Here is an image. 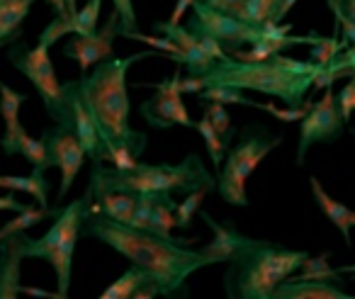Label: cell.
Wrapping results in <instances>:
<instances>
[{
	"label": "cell",
	"instance_id": "49",
	"mask_svg": "<svg viewBox=\"0 0 355 299\" xmlns=\"http://www.w3.org/2000/svg\"><path fill=\"white\" fill-rule=\"evenodd\" d=\"M326 3H329V8H331V10H334V6H336V0H326Z\"/></svg>",
	"mask_w": 355,
	"mask_h": 299
},
{
	"label": "cell",
	"instance_id": "44",
	"mask_svg": "<svg viewBox=\"0 0 355 299\" xmlns=\"http://www.w3.org/2000/svg\"><path fill=\"white\" fill-rule=\"evenodd\" d=\"M297 0H282L280 3V8H277V12H275V17H272V22H280L282 17H287V12L292 10V6H295Z\"/></svg>",
	"mask_w": 355,
	"mask_h": 299
},
{
	"label": "cell",
	"instance_id": "33",
	"mask_svg": "<svg viewBox=\"0 0 355 299\" xmlns=\"http://www.w3.org/2000/svg\"><path fill=\"white\" fill-rule=\"evenodd\" d=\"M205 114L209 117L212 127L222 134L224 144H227V146H232V139H234V134H236V129L232 127V119H229L227 108H224L222 103H207V105H205Z\"/></svg>",
	"mask_w": 355,
	"mask_h": 299
},
{
	"label": "cell",
	"instance_id": "55",
	"mask_svg": "<svg viewBox=\"0 0 355 299\" xmlns=\"http://www.w3.org/2000/svg\"><path fill=\"white\" fill-rule=\"evenodd\" d=\"M0 46H3V44H0Z\"/></svg>",
	"mask_w": 355,
	"mask_h": 299
},
{
	"label": "cell",
	"instance_id": "26",
	"mask_svg": "<svg viewBox=\"0 0 355 299\" xmlns=\"http://www.w3.org/2000/svg\"><path fill=\"white\" fill-rule=\"evenodd\" d=\"M202 103H222V105H246V108L261 110V103L246 98L241 88H234V85H207L202 93L198 95Z\"/></svg>",
	"mask_w": 355,
	"mask_h": 299
},
{
	"label": "cell",
	"instance_id": "51",
	"mask_svg": "<svg viewBox=\"0 0 355 299\" xmlns=\"http://www.w3.org/2000/svg\"><path fill=\"white\" fill-rule=\"evenodd\" d=\"M275 3H277V8H280V3H282V0H275ZM277 12V10H275Z\"/></svg>",
	"mask_w": 355,
	"mask_h": 299
},
{
	"label": "cell",
	"instance_id": "30",
	"mask_svg": "<svg viewBox=\"0 0 355 299\" xmlns=\"http://www.w3.org/2000/svg\"><path fill=\"white\" fill-rule=\"evenodd\" d=\"M100 10H103V0H88L76 15H71L73 35H93V32H98Z\"/></svg>",
	"mask_w": 355,
	"mask_h": 299
},
{
	"label": "cell",
	"instance_id": "8",
	"mask_svg": "<svg viewBox=\"0 0 355 299\" xmlns=\"http://www.w3.org/2000/svg\"><path fill=\"white\" fill-rule=\"evenodd\" d=\"M8 59H10V64L15 66L22 76L30 78V83L35 85L42 103H44L46 112L59 124L61 114H64L66 93H64V83H59V78H56L54 64H51V59H49V46L40 42L35 49H30L25 42L17 40L8 46Z\"/></svg>",
	"mask_w": 355,
	"mask_h": 299
},
{
	"label": "cell",
	"instance_id": "35",
	"mask_svg": "<svg viewBox=\"0 0 355 299\" xmlns=\"http://www.w3.org/2000/svg\"><path fill=\"white\" fill-rule=\"evenodd\" d=\"M114 10L119 12V37L127 32L137 30V10H134V0H112Z\"/></svg>",
	"mask_w": 355,
	"mask_h": 299
},
{
	"label": "cell",
	"instance_id": "42",
	"mask_svg": "<svg viewBox=\"0 0 355 299\" xmlns=\"http://www.w3.org/2000/svg\"><path fill=\"white\" fill-rule=\"evenodd\" d=\"M30 205H22V202L15 200V192H8V195H0V212H22Z\"/></svg>",
	"mask_w": 355,
	"mask_h": 299
},
{
	"label": "cell",
	"instance_id": "1",
	"mask_svg": "<svg viewBox=\"0 0 355 299\" xmlns=\"http://www.w3.org/2000/svg\"><path fill=\"white\" fill-rule=\"evenodd\" d=\"M80 236L103 241L105 246L117 250L122 258L156 280L163 289V297H185V280L202 268H209L205 255L185 244L153 236L144 229L119 224L103 214H85Z\"/></svg>",
	"mask_w": 355,
	"mask_h": 299
},
{
	"label": "cell",
	"instance_id": "48",
	"mask_svg": "<svg viewBox=\"0 0 355 299\" xmlns=\"http://www.w3.org/2000/svg\"><path fill=\"white\" fill-rule=\"evenodd\" d=\"M336 270H338L340 275H343V273H350V275H355V265H343V268H336Z\"/></svg>",
	"mask_w": 355,
	"mask_h": 299
},
{
	"label": "cell",
	"instance_id": "9",
	"mask_svg": "<svg viewBox=\"0 0 355 299\" xmlns=\"http://www.w3.org/2000/svg\"><path fill=\"white\" fill-rule=\"evenodd\" d=\"M188 30L195 37H212L232 54L234 49H241L243 44H253L261 40V27H253L239 17L222 12L217 8H209L207 3H193V17L188 22Z\"/></svg>",
	"mask_w": 355,
	"mask_h": 299
},
{
	"label": "cell",
	"instance_id": "27",
	"mask_svg": "<svg viewBox=\"0 0 355 299\" xmlns=\"http://www.w3.org/2000/svg\"><path fill=\"white\" fill-rule=\"evenodd\" d=\"M146 277L148 275L144 273V270H139L137 265H132L122 277L114 280L105 292H100V299H132L134 292L139 289V284H141Z\"/></svg>",
	"mask_w": 355,
	"mask_h": 299
},
{
	"label": "cell",
	"instance_id": "12",
	"mask_svg": "<svg viewBox=\"0 0 355 299\" xmlns=\"http://www.w3.org/2000/svg\"><path fill=\"white\" fill-rule=\"evenodd\" d=\"M42 139H44V144H46L51 168H59L61 171V185H59V205H61V200H64L71 192V187H73L76 178H78L80 168H83L85 158H88V153H85L83 144L78 142V137L71 134L69 129L59 127V124H56V127H46L44 132H42Z\"/></svg>",
	"mask_w": 355,
	"mask_h": 299
},
{
	"label": "cell",
	"instance_id": "23",
	"mask_svg": "<svg viewBox=\"0 0 355 299\" xmlns=\"http://www.w3.org/2000/svg\"><path fill=\"white\" fill-rule=\"evenodd\" d=\"M292 277H295V280H321V282L343 284V275L329 265V253L306 255L304 263L300 265V270H297Z\"/></svg>",
	"mask_w": 355,
	"mask_h": 299
},
{
	"label": "cell",
	"instance_id": "38",
	"mask_svg": "<svg viewBox=\"0 0 355 299\" xmlns=\"http://www.w3.org/2000/svg\"><path fill=\"white\" fill-rule=\"evenodd\" d=\"M336 100H338L340 114H343L345 124H348L350 117H353V110H355V74H353V78L345 83V88L336 95Z\"/></svg>",
	"mask_w": 355,
	"mask_h": 299
},
{
	"label": "cell",
	"instance_id": "54",
	"mask_svg": "<svg viewBox=\"0 0 355 299\" xmlns=\"http://www.w3.org/2000/svg\"><path fill=\"white\" fill-rule=\"evenodd\" d=\"M353 277H355V275H353Z\"/></svg>",
	"mask_w": 355,
	"mask_h": 299
},
{
	"label": "cell",
	"instance_id": "14",
	"mask_svg": "<svg viewBox=\"0 0 355 299\" xmlns=\"http://www.w3.org/2000/svg\"><path fill=\"white\" fill-rule=\"evenodd\" d=\"M200 216L207 221V226L212 229V234H214L212 244H207V246H202V248H200V253L205 255L207 265L229 263V260H232L234 255L243 248V246H248L253 241L251 236H243L241 231L236 229V224H234V221H224V224H219V221H214L207 212H200Z\"/></svg>",
	"mask_w": 355,
	"mask_h": 299
},
{
	"label": "cell",
	"instance_id": "52",
	"mask_svg": "<svg viewBox=\"0 0 355 299\" xmlns=\"http://www.w3.org/2000/svg\"><path fill=\"white\" fill-rule=\"evenodd\" d=\"M350 134H353V137H355V127H353V129H350Z\"/></svg>",
	"mask_w": 355,
	"mask_h": 299
},
{
	"label": "cell",
	"instance_id": "18",
	"mask_svg": "<svg viewBox=\"0 0 355 299\" xmlns=\"http://www.w3.org/2000/svg\"><path fill=\"white\" fill-rule=\"evenodd\" d=\"M137 200H139V192H127V190L105 192V195L93 197V200H85V214H103L107 219L119 221V224H129L134 214V207H137Z\"/></svg>",
	"mask_w": 355,
	"mask_h": 299
},
{
	"label": "cell",
	"instance_id": "6",
	"mask_svg": "<svg viewBox=\"0 0 355 299\" xmlns=\"http://www.w3.org/2000/svg\"><path fill=\"white\" fill-rule=\"evenodd\" d=\"M85 216V200L71 202L69 207L59 210V214L54 216V224L46 231L42 239H30L22 231V255L25 258H42L54 268L56 273V294L59 299L69 297L71 289V273H73V250L76 241L80 236V226H83Z\"/></svg>",
	"mask_w": 355,
	"mask_h": 299
},
{
	"label": "cell",
	"instance_id": "28",
	"mask_svg": "<svg viewBox=\"0 0 355 299\" xmlns=\"http://www.w3.org/2000/svg\"><path fill=\"white\" fill-rule=\"evenodd\" d=\"M195 129H198V134L205 139V144H207L212 166L219 171V168H222V163H224V156H227V148H229L227 144H224L222 134L212 127V122H209L207 114H202V119H200V122H195Z\"/></svg>",
	"mask_w": 355,
	"mask_h": 299
},
{
	"label": "cell",
	"instance_id": "36",
	"mask_svg": "<svg viewBox=\"0 0 355 299\" xmlns=\"http://www.w3.org/2000/svg\"><path fill=\"white\" fill-rule=\"evenodd\" d=\"M309 108H311V103H304V105H300V108H287V110L275 108L272 103H261V110L270 112L272 117L280 119V122H302L304 114L309 112Z\"/></svg>",
	"mask_w": 355,
	"mask_h": 299
},
{
	"label": "cell",
	"instance_id": "13",
	"mask_svg": "<svg viewBox=\"0 0 355 299\" xmlns=\"http://www.w3.org/2000/svg\"><path fill=\"white\" fill-rule=\"evenodd\" d=\"M114 37H119V12L112 8L107 22L100 27L93 35H73L64 46V56L78 61L80 74H88L95 64L105 59H112V42Z\"/></svg>",
	"mask_w": 355,
	"mask_h": 299
},
{
	"label": "cell",
	"instance_id": "53",
	"mask_svg": "<svg viewBox=\"0 0 355 299\" xmlns=\"http://www.w3.org/2000/svg\"><path fill=\"white\" fill-rule=\"evenodd\" d=\"M195 3H200V0H195Z\"/></svg>",
	"mask_w": 355,
	"mask_h": 299
},
{
	"label": "cell",
	"instance_id": "31",
	"mask_svg": "<svg viewBox=\"0 0 355 299\" xmlns=\"http://www.w3.org/2000/svg\"><path fill=\"white\" fill-rule=\"evenodd\" d=\"M348 44V40L340 42L338 37H321L316 44H311V61H314L319 69H326V66H331L336 59L340 56V49Z\"/></svg>",
	"mask_w": 355,
	"mask_h": 299
},
{
	"label": "cell",
	"instance_id": "10",
	"mask_svg": "<svg viewBox=\"0 0 355 299\" xmlns=\"http://www.w3.org/2000/svg\"><path fill=\"white\" fill-rule=\"evenodd\" d=\"M345 119L340 114L338 100L334 95V88H326L321 100H316L304 114L300 127V144H297V166H304L306 151L314 144H334L343 137Z\"/></svg>",
	"mask_w": 355,
	"mask_h": 299
},
{
	"label": "cell",
	"instance_id": "16",
	"mask_svg": "<svg viewBox=\"0 0 355 299\" xmlns=\"http://www.w3.org/2000/svg\"><path fill=\"white\" fill-rule=\"evenodd\" d=\"M22 241L20 234L0 241V299L20 297V263H22Z\"/></svg>",
	"mask_w": 355,
	"mask_h": 299
},
{
	"label": "cell",
	"instance_id": "45",
	"mask_svg": "<svg viewBox=\"0 0 355 299\" xmlns=\"http://www.w3.org/2000/svg\"><path fill=\"white\" fill-rule=\"evenodd\" d=\"M20 294H32V297H51V299H59L56 292H46V289H37V287H22Z\"/></svg>",
	"mask_w": 355,
	"mask_h": 299
},
{
	"label": "cell",
	"instance_id": "11",
	"mask_svg": "<svg viewBox=\"0 0 355 299\" xmlns=\"http://www.w3.org/2000/svg\"><path fill=\"white\" fill-rule=\"evenodd\" d=\"M180 71L171 76L163 83H146L148 88L156 90L153 98H148L146 103H141V117L146 119L148 127L153 129H171V127H193L195 122L190 119L188 108L183 103V90H180Z\"/></svg>",
	"mask_w": 355,
	"mask_h": 299
},
{
	"label": "cell",
	"instance_id": "3",
	"mask_svg": "<svg viewBox=\"0 0 355 299\" xmlns=\"http://www.w3.org/2000/svg\"><path fill=\"white\" fill-rule=\"evenodd\" d=\"M153 56V51H139L129 56H112L100 64L90 74L78 78V93L83 105L88 108L95 127H98L103 142H141L146 134L134 132L129 124V90H127V71L137 61Z\"/></svg>",
	"mask_w": 355,
	"mask_h": 299
},
{
	"label": "cell",
	"instance_id": "25",
	"mask_svg": "<svg viewBox=\"0 0 355 299\" xmlns=\"http://www.w3.org/2000/svg\"><path fill=\"white\" fill-rule=\"evenodd\" d=\"M27 95L12 90L10 85H6L0 80V117L6 119V132H15L22 127L20 122V108L25 105Z\"/></svg>",
	"mask_w": 355,
	"mask_h": 299
},
{
	"label": "cell",
	"instance_id": "20",
	"mask_svg": "<svg viewBox=\"0 0 355 299\" xmlns=\"http://www.w3.org/2000/svg\"><path fill=\"white\" fill-rule=\"evenodd\" d=\"M175 210H178V202L171 197V192H158L156 195V205H153L151 212V219H148L146 231L153 236H161V239L168 241H178V244H193L190 239H180V236H173V226H175Z\"/></svg>",
	"mask_w": 355,
	"mask_h": 299
},
{
	"label": "cell",
	"instance_id": "41",
	"mask_svg": "<svg viewBox=\"0 0 355 299\" xmlns=\"http://www.w3.org/2000/svg\"><path fill=\"white\" fill-rule=\"evenodd\" d=\"M202 3H207L209 8H217V10L234 15V12H236L239 8H241L243 3H246V0H202Z\"/></svg>",
	"mask_w": 355,
	"mask_h": 299
},
{
	"label": "cell",
	"instance_id": "21",
	"mask_svg": "<svg viewBox=\"0 0 355 299\" xmlns=\"http://www.w3.org/2000/svg\"><path fill=\"white\" fill-rule=\"evenodd\" d=\"M35 0H0V44H12L22 37V22Z\"/></svg>",
	"mask_w": 355,
	"mask_h": 299
},
{
	"label": "cell",
	"instance_id": "24",
	"mask_svg": "<svg viewBox=\"0 0 355 299\" xmlns=\"http://www.w3.org/2000/svg\"><path fill=\"white\" fill-rule=\"evenodd\" d=\"M59 214V207H27V210L17 212V216L12 221H8L6 226H0V241L8 239V236H15V234H22V231L32 229V226H37L40 221L49 219V216H56Z\"/></svg>",
	"mask_w": 355,
	"mask_h": 299
},
{
	"label": "cell",
	"instance_id": "34",
	"mask_svg": "<svg viewBox=\"0 0 355 299\" xmlns=\"http://www.w3.org/2000/svg\"><path fill=\"white\" fill-rule=\"evenodd\" d=\"M156 195L158 192H139V200H137V207H134V214H132L129 226L146 231L148 219H151V212H153V205H156Z\"/></svg>",
	"mask_w": 355,
	"mask_h": 299
},
{
	"label": "cell",
	"instance_id": "5",
	"mask_svg": "<svg viewBox=\"0 0 355 299\" xmlns=\"http://www.w3.org/2000/svg\"><path fill=\"white\" fill-rule=\"evenodd\" d=\"M306 250H290L280 244L253 239L243 246L224 273V289L229 299H272L280 282L300 270Z\"/></svg>",
	"mask_w": 355,
	"mask_h": 299
},
{
	"label": "cell",
	"instance_id": "37",
	"mask_svg": "<svg viewBox=\"0 0 355 299\" xmlns=\"http://www.w3.org/2000/svg\"><path fill=\"white\" fill-rule=\"evenodd\" d=\"M66 35H73V30H71V17H61V15H56L54 17V22H51L49 27H46L44 32H42V37H40V42L42 44H46L51 49V44H54L59 37H66Z\"/></svg>",
	"mask_w": 355,
	"mask_h": 299
},
{
	"label": "cell",
	"instance_id": "22",
	"mask_svg": "<svg viewBox=\"0 0 355 299\" xmlns=\"http://www.w3.org/2000/svg\"><path fill=\"white\" fill-rule=\"evenodd\" d=\"M44 173L42 168H32L30 176H0V190L30 192L40 207H49V180Z\"/></svg>",
	"mask_w": 355,
	"mask_h": 299
},
{
	"label": "cell",
	"instance_id": "17",
	"mask_svg": "<svg viewBox=\"0 0 355 299\" xmlns=\"http://www.w3.org/2000/svg\"><path fill=\"white\" fill-rule=\"evenodd\" d=\"M272 299H350L348 292L340 289L336 282H321V280H295L287 277L272 292Z\"/></svg>",
	"mask_w": 355,
	"mask_h": 299
},
{
	"label": "cell",
	"instance_id": "43",
	"mask_svg": "<svg viewBox=\"0 0 355 299\" xmlns=\"http://www.w3.org/2000/svg\"><path fill=\"white\" fill-rule=\"evenodd\" d=\"M193 3H195V0H178L175 8H173V12H171V20H168V22L178 25V22H180V17L185 15V10H188V8H193Z\"/></svg>",
	"mask_w": 355,
	"mask_h": 299
},
{
	"label": "cell",
	"instance_id": "40",
	"mask_svg": "<svg viewBox=\"0 0 355 299\" xmlns=\"http://www.w3.org/2000/svg\"><path fill=\"white\" fill-rule=\"evenodd\" d=\"M292 32V25H280V22H263L261 25V40H282Z\"/></svg>",
	"mask_w": 355,
	"mask_h": 299
},
{
	"label": "cell",
	"instance_id": "29",
	"mask_svg": "<svg viewBox=\"0 0 355 299\" xmlns=\"http://www.w3.org/2000/svg\"><path fill=\"white\" fill-rule=\"evenodd\" d=\"M275 10H277L275 0H246V3L234 12V17H239V20L248 22V25H253V27H261L263 22L275 17Z\"/></svg>",
	"mask_w": 355,
	"mask_h": 299
},
{
	"label": "cell",
	"instance_id": "50",
	"mask_svg": "<svg viewBox=\"0 0 355 299\" xmlns=\"http://www.w3.org/2000/svg\"><path fill=\"white\" fill-rule=\"evenodd\" d=\"M350 224H353V226H355V212H353V219H350Z\"/></svg>",
	"mask_w": 355,
	"mask_h": 299
},
{
	"label": "cell",
	"instance_id": "15",
	"mask_svg": "<svg viewBox=\"0 0 355 299\" xmlns=\"http://www.w3.org/2000/svg\"><path fill=\"white\" fill-rule=\"evenodd\" d=\"M153 32L168 37V40H173L180 46V51H183V66L188 69L190 76H205L214 66V59H209L205 54L198 37L188 27L180 25V22L178 25H173V22H153Z\"/></svg>",
	"mask_w": 355,
	"mask_h": 299
},
{
	"label": "cell",
	"instance_id": "4",
	"mask_svg": "<svg viewBox=\"0 0 355 299\" xmlns=\"http://www.w3.org/2000/svg\"><path fill=\"white\" fill-rule=\"evenodd\" d=\"M214 192L217 190V178L207 171L200 153H188L178 166L171 163H141L139 161L132 171H117L105 163H93L90 171V182L85 190V200H93L105 192H193V190Z\"/></svg>",
	"mask_w": 355,
	"mask_h": 299
},
{
	"label": "cell",
	"instance_id": "32",
	"mask_svg": "<svg viewBox=\"0 0 355 299\" xmlns=\"http://www.w3.org/2000/svg\"><path fill=\"white\" fill-rule=\"evenodd\" d=\"M207 195H209V190H205V187L188 192V197H185V200L180 202V205H178V210H175V226H178V229H190L195 214L200 212V207H202V202H205V197H207Z\"/></svg>",
	"mask_w": 355,
	"mask_h": 299
},
{
	"label": "cell",
	"instance_id": "47",
	"mask_svg": "<svg viewBox=\"0 0 355 299\" xmlns=\"http://www.w3.org/2000/svg\"><path fill=\"white\" fill-rule=\"evenodd\" d=\"M66 6H69L71 15H76V12H78V0H66Z\"/></svg>",
	"mask_w": 355,
	"mask_h": 299
},
{
	"label": "cell",
	"instance_id": "2",
	"mask_svg": "<svg viewBox=\"0 0 355 299\" xmlns=\"http://www.w3.org/2000/svg\"><path fill=\"white\" fill-rule=\"evenodd\" d=\"M319 71L321 69L314 61H295L280 54L268 61H236L229 56L224 61H214V66L202 76V80L205 88L234 85L241 90L270 95L285 103L287 108H300L306 103V93L314 85Z\"/></svg>",
	"mask_w": 355,
	"mask_h": 299
},
{
	"label": "cell",
	"instance_id": "39",
	"mask_svg": "<svg viewBox=\"0 0 355 299\" xmlns=\"http://www.w3.org/2000/svg\"><path fill=\"white\" fill-rule=\"evenodd\" d=\"M198 42H200V46H202V51L209 56V59H214V61H224V59H229L227 49H224V46L219 44L217 40H212V37H198Z\"/></svg>",
	"mask_w": 355,
	"mask_h": 299
},
{
	"label": "cell",
	"instance_id": "46",
	"mask_svg": "<svg viewBox=\"0 0 355 299\" xmlns=\"http://www.w3.org/2000/svg\"><path fill=\"white\" fill-rule=\"evenodd\" d=\"M51 8H54V12L56 15H61V17H71V12H69V6H66V0H46Z\"/></svg>",
	"mask_w": 355,
	"mask_h": 299
},
{
	"label": "cell",
	"instance_id": "19",
	"mask_svg": "<svg viewBox=\"0 0 355 299\" xmlns=\"http://www.w3.org/2000/svg\"><path fill=\"white\" fill-rule=\"evenodd\" d=\"M309 185H311V192H314V200H316V205H319V210L324 212L326 219H329L331 224L338 226V231L343 234V241L350 246V229H353L350 219H353V210H348L343 202L334 200V197H331L329 192L321 187L319 178L311 176L309 178Z\"/></svg>",
	"mask_w": 355,
	"mask_h": 299
},
{
	"label": "cell",
	"instance_id": "7",
	"mask_svg": "<svg viewBox=\"0 0 355 299\" xmlns=\"http://www.w3.org/2000/svg\"><path fill=\"white\" fill-rule=\"evenodd\" d=\"M282 134L272 137L270 129L263 124H248L239 134L236 146L227 148L222 171L217 176V192L224 202L234 207H248L246 180L261 161L282 144Z\"/></svg>",
	"mask_w": 355,
	"mask_h": 299
}]
</instances>
